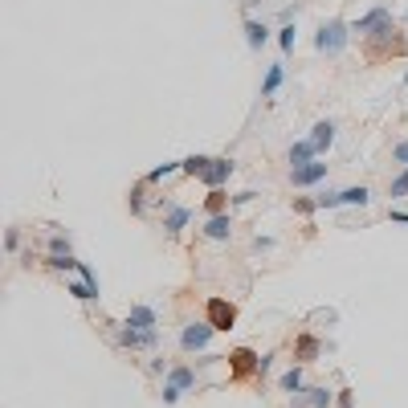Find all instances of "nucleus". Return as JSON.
<instances>
[{
	"mask_svg": "<svg viewBox=\"0 0 408 408\" xmlns=\"http://www.w3.org/2000/svg\"><path fill=\"white\" fill-rule=\"evenodd\" d=\"M347 41H351V25L347 21H327V25H318V33H315V49L327 53V57H339L347 49Z\"/></svg>",
	"mask_w": 408,
	"mask_h": 408,
	"instance_id": "1",
	"label": "nucleus"
},
{
	"mask_svg": "<svg viewBox=\"0 0 408 408\" xmlns=\"http://www.w3.org/2000/svg\"><path fill=\"white\" fill-rule=\"evenodd\" d=\"M188 388H196V367H188V363H176V367H168V384H164V405H176L180 400V392Z\"/></svg>",
	"mask_w": 408,
	"mask_h": 408,
	"instance_id": "2",
	"label": "nucleus"
},
{
	"mask_svg": "<svg viewBox=\"0 0 408 408\" xmlns=\"http://www.w3.org/2000/svg\"><path fill=\"white\" fill-rule=\"evenodd\" d=\"M213 335H217V327H213L208 318H200V322H188V327H184V335H180V347L188 351V356H192V351H204Z\"/></svg>",
	"mask_w": 408,
	"mask_h": 408,
	"instance_id": "3",
	"label": "nucleus"
},
{
	"mask_svg": "<svg viewBox=\"0 0 408 408\" xmlns=\"http://www.w3.org/2000/svg\"><path fill=\"white\" fill-rule=\"evenodd\" d=\"M204 318H208L217 331H233V322H237V307H233L229 298H208V302H204Z\"/></svg>",
	"mask_w": 408,
	"mask_h": 408,
	"instance_id": "4",
	"label": "nucleus"
},
{
	"mask_svg": "<svg viewBox=\"0 0 408 408\" xmlns=\"http://www.w3.org/2000/svg\"><path fill=\"white\" fill-rule=\"evenodd\" d=\"M258 363H262V356H253L249 347H237V351H229V371H233V380L258 376Z\"/></svg>",
	"mask_w": 408,
	"mask_h": 408,
	"instance_id": "5",
	"label": "nucleus"
},
{
	"mask_svg": "<svg viewBox=\"0 0 408 408\" xmlns=\"http://www.w3.org/2000/svg\"><path fill=\"white\" fill-rule=\"evenodd\" d=\"M388 21H392V12H388L384 4H376V8H367V12H363L360 21H351V33H360V37H371V33H376L380 25H388Z\"/></svg>",
	"mask_w": 408,
	"mask_h": 408,
	"instance_id": "6",
	"label": "nucleus"
},
{
	"mask_svg": "<svg viewBox=\"0 0 408 408\" xmlns=\"http://www.w3.org/2000/svg\"><path fill=\"white\" fill-rule=\"evenodd\" d=\"M155 331H139V327H131V322H123L119 327V347H127V351H139V347H155Z\"/></svg>",
	"mask_w": 408,
	"mask_h": 408,
	"instance_id": "7",
	"label": "nucleus"
},
{
	"mask_svg": "<svg viewBox=\"0 0 408 408\" xmlns=\"http://www.w3.org/2000/svg\"><path fill=\"white\" fill-rule=\"evenodd\" d=\"M290 180H294V188H315V184L327 180V164H322V159H311V164H302V168H290Z\"/></svg>",
	"mask_w": 408,
	"mask_h": 408,
	"instance_id": "8",
	"label": "nucleus"
},
{
	"mask_svg": "<svg viewBox=\"0 0 408 408\" xmlns=\"http://www.w3.org/2000/svg\"><path fill=\"white\" fill-rule=\"evenodd\" d=\"M233 172H237V164H233V159H208V168L200 172V180L208 184V188H225Z\"/></svg>",
	"mask_w": 408,
	"mask_h": 408,
	"instance_id": "9",
	"label": "nucleus"
},
{
	"mask_svg": "<svg viewBox=\"0 0 408 408\" xmlns=\"http://www.w3.org/2000/svg\"><path fill=\"white\" fill-rule=\"evenodd\" d=\"M331 396H335V392H331V388H302V392H294V408H327L331 405Z\"/></svg>",
	"mask_w": 408,
	"mask_h": 408,
	"instance_id": "10",
	"label": "nucleus"
},
{
	"mask_svg": "<svg viewBox=\"0 0 408 408\" xmlns=\"http://www.w3.org/2000/svg\"><path fill=\"white\" fill-rule=\"evenodd\" d=\"M311 143H315V151L318 155H327V151H331V143H335V123H331V119H318L315 127H311Z\"/></svg>",
	"mask_w": 408,
	"mask_h": 408,
	"instance_id": "11",
	"label": "nucleus"
},
{
	"mask_svg": "<svg viewBox=\"0 0 408 408\" xmlns=\"http://www.w3.org/2000/svg\"><path fill=\"white\" fill-rule=\"evenodd\" d=\"M204 237H208V241H229V237H233V213L208 217V221H204Z\"/></svg>",
	"mask_w": 408,
	"mask_h": 408,
	"instance_id": "12",
	"label": "nucleus"
},
{
	"mask_svg": "<svg viewBox=\"0 0 408 408\" xmlns=\"http://www.w3.org/2000/svg\"><path fill=\"white\" fill-rule=\"evenodd\" d=\"M266 41H270V29H266L262 21H253V17H245V46L253 49V53H262Z\"/></svg>",
	"mask_w": 408,
	"mask_h": 408,
	"instance_id": "13",
	"label": "nucleus"
},
{
	"mask_svg": "<svg viewBox=\"0 0 408 408\" xmlns=\"http://www.w3.org/2000/svg\"><path fill=\"white\" fill-rule=\"evenodd\" d=\"M127 322L139 327V331H155V327H159V318H155V311H151L147 302H135V307H131V315H127Z\"/></svg>",
	"mask_w": 408,
	"mask_h": 408,
	"instance_id": "14",
	"label": "nucleus"
},
{
	"mask_svg": "<svg viewBox=\"0 0 408 408\" xmlns=\"http://www.w3.org/2000/svg\"><path fill=\"white\" fill-rule=\"evenodd\" d=\"M66 294L82 298V302H94L98 298V278H78V282H66Z\"/></svg>",
	"mask_w": 408,
	"mask_h": 408,
	"instance_id": "15",
	"label": "nucleus"
},
{
	"mask_svg": "<svg viewBox=\"0 0 408 408\" xmlns=\"http://www.w3.org/2000/svg\"><path fill=\"white\" fill-rule=\"evenodd\" d=\"M311 159H318V151H315V143H311V139L290 143V168H302V164H311Z\"/></svg>",
	"mask_w": 408,
	"mask_h": 408,
	"instance_id": "16",
	"label": "nucleus"
},
{
	"mask_svg": "<svg viewBox=\"0 0 408 408\" xmlns=\"http://www.w3.org/2000/svg\"><path fill=\"white\" fill-rule=\"evenodd\" d=\"M188 221H192V208H184V204H168V217H164V229H168L172 237H176V233H180V229L188 225Z\"/></svg>",
	"mask_w": 408,
	"mask_h": 408,
	"instance_id": "17",
	"label": "nucleus"
},
{
	"mask_svg": "<svg viewBox=\"0 0 408 408\" xmlns=\"http://www.w3.org/2000/svg\"><path fill=\"white\" fill-rule=\"evenodd\" d=\"M315 356H318V339L315 335H298V339H294V360L298 363H315Z\"/></svg>",
	"mask_w": 408,
	"mask_h": 408,
	"instance_id": "18",
	"label": "nucleus"
},
{
	"mask_svg": "<svg viewBox=\"0 0 408 408\" xmlns=\"http://www.w3.org/2000/svg\"><path fill=\"white\" fill-rule=\"evenodd\" d=\"M204 213H208V217L229 213V192L225 188H208V196H204Z\"/></svg>",
	"mask_w": 408,
	"mask_h": 408,
	"instance_id": "19",
	"label": "nucleus"
},
{
	"mask_svg": "<svg viewBox=\"0 0 408 408\" xmlns=\"http://www.w3.org/2000/svg\"><path fill=\"white\" fill-rule=\"evenodd\" d=\"M367 200H371V192H367L363 184H360V188H343V192H339V204H343V208H356V204L363 208Z\"/></svg>",
	"mask_w": 408,
	"mask_h": 408,
	"instance_id": "20",
	"label": "nucleus"
},
{
	"mask_svg": "<svg viewBox=\"0 0 408 408\" xmlns=\"http://www.w3.org/2000/svg\"><path fill=\"white\" fill-rule=\"evenodd\" d=\"M282 78H286L282 61H278V66H270V70H266V82H262V98H273V94H278V86H282Z\"/></svg>",
	"mask_w": 408,
	"mask_h": 408,
	"instance_id": "21",
	"label": "nucleus"
},
{
	"mask_svg": "<svg viewBox=\"0 0 408 408\" xmlns=\"http://www.w3.org/2000/svg\"><path fill=\"white\" fill-rule=\"evenodd\" d=\"M176 172H184V159H172V164H159V168H151L143 180H147V184H159V180H168V176H176Z\"/></svg>",
	"mask_w": 408,
	"mask_h": 408,
	"instance_id": "22",
	"label": "nucleus"
},
{
	"mask_svg": "<svg viewBox=\"0 0 408 408\" xmlns=\"http://www.w3.org/2000/svg\"><path fill=\"white\" fill-rule=\"evenodd\" d=\"M278 384H282V392H302V388H307V384H302V363H294Z\"/></svg>",
	"mask_w": 408,
	"mask_h": 408,
	"instance_id": "23",
	"label": "nucleus"
},
{
	"mask_svg": "<svg viewBox=\"0 0 408 408\" xmlns=\"http://www.w3.org/2000/svg\"><path fill=\"white\" fill-rule=\"evenodd\" d=\"M294 41H298V29H294V25H282V29H278V46H282V53H294Z\"/></svg>",
	"mask_w": 408,
	"mask_h": 408,
	"instance_id": "24",
	"label": "nucleus"
},
{
	"mask_svg": "<svg viewBox=\"0 0 408 408\" xmlns=\"http://www.w3.org/2000/svg\"><path fill=\"white\" fill-rule=\"evenodd\" d=\"M208 159H213V155H188V159H184V176H200V172L208 168Z\"/></svg>",
	"mask_w": 408,
	"mask_h": 408,
	"instance_id": "25",
	"label": "nucleus"
},
{
	"mask_svg": "<svg viewBox=\"0 0 408 408\" xmlns=\"http://www.w3.org/2000/svg\"><path fill=\"white\" fill-rule=\"evenodd\" d=\"M388 196H392V200H396V196H408V168L392 184H388Z\"/></svg>",
	"mask_w": 408,
	"mask_h": 408,
	"instance_id": "26",
	"label": "nucleus"
},
{
	"mask_svg": "<svg viewBox=\"0 0 408 408\" xmlns=\"http://www.w3.org/2000/svg\"><path fill=\"white\" fill-rule=\"evenodd\" d=\"M49 253H74V249H70V237L53 233V237H49Z\"/></svg>",
	"mask_w": 408,
	"mask_h": 408,
	"instance_id": "27",
	"label": "nucleus"
},
{
	"mask_svg": "<svg viewBox=\"0 0 408 408\" xmlns=\"http://www.w3.org/2000/svg\"><path fill=\"white\" fill-rule=\"evenodd\" d=\"M315 208H318V200H311V196H298L294 200V213H302V217H311Z\"/></svg>",
	"mask_w": 408,
	"mask_h": 408,
	"instance_id": "28",
	"label": "nucleus"
},
{
	"mask_svg": "<svg viewBox=\"0 0 408 408\" xmlns=\"http://www.w3.org/2000/svg\"><path fill=\"white\" fill-rule=\"evenodd\" d=\"M315 200H318V208H343V204H339V192H322Z\"/></svg>",
	"mask_w": 408,
	"mask_h": 408,
	"instance_id": "29",
	"label": "nucleus"
},
{
	"mask_svg": "<svg viewBox=\"0 0 408 408\" xmlns=\"http://www.w3.org/2000/svg\"><path fill=\"white\" fill-rule=\"evenodd\" d=\"M4 249H8V253H17V249H21V233H17V229H8V233H4Z\"/></svg>",
	"mask_w": 408,
	"mask_h": 408,
	"instance_id": "30",
	"label": "nucleus"
},
{
	"mask_svg": "<svg viewBox=\"0 0 408 408\" xmlns=\"http://www.w3.org/2000/svg\"><path fill=\"white\" fill-rule=\"evenodd\" d=\"M392 159H396V164H405V168H408V143H396V147H392Z\"/></svg>",
	"mask_w": 408,
	"mask_h": 408,
	"instance_id": "31",
	"label": "nucleus"
},
{
	"mask_svg": "<svg viewBox=\"0 0 408 408\" xmlns=\"http://www.w3.org/2000/svg\"><path fill=\"white\" fill-rule=\"evenodd\" d=\"M388 221H396V225H408V213H405V208H388Z\"/></svg>",
	"mask_w": 408,
	"mask_h": 408,
	"instance_id": "32",
	"label": "nucleus"
},
{
	"mask_svg": "<svg viewBox=\"0 0 408 408\" xmlns=\"http://www.w3.org/2000/svg\"><path fill=\"white\" fill-rule=\"evenodd\" d=\"M335 396H339V408H351V388H339Z\"/></svg>",
	"mask_w": 408,
	"mask_h": 408,
	"instance_id": "33",
	"label": "nucleus"
}]
</instances>
